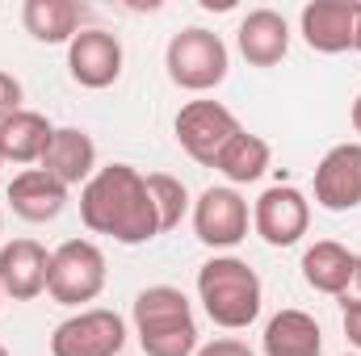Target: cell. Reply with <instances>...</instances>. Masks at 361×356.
Here are the masks:
<instances>
[{
    "mask_svg": "<svg viewBox=\"0 0 361 356\" xmlns=\"http://www.w3.org/2000/svg\"><path fill=\"white\" fill-rule=\"evenodd\" d=\"M0 356H8V348H4V344H0Z\"/></svg>",
    "mask_w": 361,
    "mask_h": 356,
    "instance_id": "obj_29",
    "label": "cell"
},
{
    "mask_svg": "<svg viewBox=\"0 0 361 356\" xmlns=\"http://www.w3.org/2000/svg\"><path fill=\"white\" fill-rule=\"evenodd\" d=\"M0 168H4V155H0Z\"/></svg>",
    "mask_w": 361,
    "mask_h": 356,
    "instance_id": "obj_31",
    "label": "cell"
},
{
    "mask_svg": "<svg viewBox=\"0 0 361 356\" xmlns=\"http://www.w3.org/2000/svg\"><path fill=\"white\" fill-rule=\"evenodd\" d=\"M47 272H51V252L38 239H13L0 248V289L13 302H34L47 293Z\"/></svg>",
    "mask_w": 361,
    "mask_h": 356,
    "instance_id": "obj_13",
    "label": "cell"
},
{
    "mask_svg": "<svg viewBox=\"0 0 361 356\" xmlns=\"http://www.w3.org/2000/svg\"><path fill=\"white\" fill-rule=\"evenodd\" d=\"M122 348H126V323L105 306L76 310L51 331V356H118Z\"/></svg>",
    "mask_w": 361,
    "mask_h": 356,
    "instance_id": "obj_8",
    "label": "cell"
},
{
    "mask_svg": "<svg viewBox=\"0 0 361 356\" xmlns=\"http://www.w3.org/2000/svg\"><path fill=\"white\" fill-rule=\"evenodd\" d=\"M341 327H345L349 344L361 352V302H353V306H341Z\"/></svg>",
    "mask_w": 361,
    "mask_h": 356,
    "instance_id": "obj_25",
    "label": "cell"
},
{
    "mask_svg": "<svg viewBox=\"0 0 361 356\" xmlns=\"http://www.w3.org/2000/svg\"><path fill=\"white\" fill-rule=\"evenodd\" d=\"M361 0H311L298 13V34L311 51L319 55H345L353 51V30H357Z\"/></svg>",
    "mask_w": 361,
    "mask_h": 356,
    "instance_id": "obj_11",
    "label": "cell"
},
{
    "mask_svg": "<svg viewBox=\"0 0 361 356\" xmlns=\"http://www.w3.org/2000/svg\"><path fill=\"white\" fill-rule=\"evenodd\" d=\"M0 231H4V214H0Z\"/></svg>",
    "mask_w": 361,
    "mask_h": 356,
    "instance_id": "obj_30",
    "label": "cell"
},
{
    "mask_svg": "<svg viewBox=\"0 0 361 356\" xmlns=\"http://www.w3.org/2000/svg\"><path fill=\"white\" fill-rule=\"evenodd\" d=\"M252 227L269 248H294L311 227V201L294 184H273L252 205Z\"/></svg>",
    "mask_w": 361,
    "mask_h": 356,
    "instance_id": "obj_9",
    "label": "cell"
},
{
    "mask_svg": "<svg viewBox=\"0 0 361 356\" xmlns=\"http://www.w3.org/2000/svg\"><path fill=\"white\" fill-rule=\"evenodd\" d=\"M353 268H357V252H349L336 239H319L302 252V281L315 293H328V298H341L349 289Z\"/></svg>",
    "mask_w": 361,
    "mask_h": 356,
    "instance_id": "obj_18",
    "label": "cell"
},
{
    "mask_svg": "<svg viewBox=\"0 0 361 356\" xmlns=\"http://www.w3.org/2000/svg\"><path fill=\"white\" fill-rule=\"evenodd\" d=\"M248 222H252L248 201L231 184H210L193 201V235L206 248H214V252H227V248L244 243L248 239Z\"/></svg>",
    "mask_w": 361,
    "mask_h": 356,
    "instance_id": "obj_7",
    "label": "cell"
},
{
    "mask_svg": "<svg viewBox=\"0 0 361 356\" xmlns=\"http://www.w3.org/2000/svg\"><path fill=\"white\" fill-rule=\"evenodd\" d=\"M80 17L85 8L72 4V0H25L21 4V25L30 38L47 42V46H68L76 34H80Z\"/></svg>",
    "mask_w": 361,
    "mask_h": 356,
    "instance_id": "obj_20",
    "label": "cell"
},
{
    "mask_svg": "<svg viewBox=\"0 0 361 356\" xmlns=\"http://www.w3.org/2000/svg\"><path fill=\"white\" fill-rule=\"evenodd\" d=\"M193 356H257L248 344H240V340H231V336H223V340H210V344H202Z\"/></svg>",
    "mask_w": 361,
    "mask_h": 356,
    "instance_id": "obj_24",
    "label": "cell"
},
{
    "mask_svg": "<svg viewBox=\"0 0 361 356\" xmlns=\"http://www.w3.org/2000/svg\"><path fill=\"white\" fill-rule=\"evenodd\" d=\"M361 302V256H357V268H353V281H349V289L341 293V306H353Z\"/></svg>",
    "mask_w": 361,
    "mask_h": 356,
    "instance_id": "obj_26",
    "label": "cell"
},
{
    "mask_svg": "<svg viewBox=\"0 0 361 356\" xmlns=\"http://www.w3.org/2000/svg\"><path fill=\"white\" fill-rule=\"evenodd\" d=\"M105 289V252L92 239H68L51 252L47 293L59 306H85L97 302Z\"/></svg>",
    "mask_w": 361,
    "mask_h": 356,
    "instance_id": "obj_5",
    "label": "cell"
},
{
    "mask_svg": "<svg viewBox=\"0 0 361 356\" xmlns=\"http://www.w3.org/2000/svg\"><path fill=\"white\" fill-rule=\"evenodd\" d=\"M8 205L25 222H51L68 205V184L55 180L47 168H21L8 180Z\"/></svg>",
    "mask_w": 361,
    "mask_h": 356,
    "instance_id": "obj_14",
    "label": "cell"
},
{
    "mask_svg": "<svg viewBox=\"0 0 361 356\" xmlns=\"http://www.w3.org/2000/svg\"><path fill=\"white\" fill-rule=\"evenodd\" d=\"M80 218L92 235H109L122 248H139L160 235L147 177L130 164L97 168V177L80 189Z\"/></svg>",
    "mask_w": 361,
    "mask_h": 356,
    "instance_id": "obj_1",
    "label": "cell"
},
{
    "mask_svg": "<svg viewBox=\"0 0 361 356\" xmlns=\"http://www.w3.org/2000/svg\"><path fill=\"white\" fill-rule=\"evenodd\" d=\"M51 139H55V126L34 109H17L8 122H0V155H4V164H42Z\"/></svg>",
    "mask_w": 361,
    "mask_h": 356,
    "instance_id": "obj_19",
    "label": "cell"
},
{
    "mask_svg": "<svg viewBox=\"0 0 361 356\" xmlns=\"http://www.w3.org/2000/svg\"><path fill=\"white\" fill-rule=\"evenodd\" d=\"M68 72L80 89H109L122 76V42L109 30H80L68 42Z\"/></svg>",
    "mask_w": 361,
    "mask_h": 356,
    "instance_id": "obj_12",
    "label": "cell"
},
{
    "mask_svg": "<svg viewBox=\"0 0 361 356\" xmlns=\"http://www.w3.org/2000/svg\"><path fill=\"white\" fill-rule=\"evenodd\" d=\"M197 302L223 331H244L257 323L265 289L257 268L240 256H214L197 268Z\"/></svg>",
    "mask_w": 361,
    "mask_h": 356,
    "instance_id": "obj_2",
    "label": "cell"
},
{
    "mask_svg": "<svg viewBox=\"0 0 361 356\" xmlns=\"http://www.w3.org/2000/svg\"><path fill=\"white\" fill-rule=\"evenodd\" d=\"M147 193H152V201H156V218H160V235H169V231H177L180 218L193 210V201H189V189L180 184L177 177H169V172H152L147 177Z\"/></svg>",
    "mask_w": 361,
    "mask_h": 356,
    "instance_id": "obj_22",
    "label": "cell"
},
{
    "mask_svg": "<svg viewBox=\"0 0 361 356\" xmlns=\"http://www.w3.org/2000/svg\"><path fill=\"white\" fill-rule=\"evenodd\" d=\"M315 201L328 214H345L361 205V143H336L315 164Z\"/></svg>",
    "mask_w": 361,
    "mask_h": 356,
    "instance_id": "obj_10",
    "label": "cell"
},
{
    "mask_svg": "<svg viewBox=\"0 0 361 356\" xmlns=\"http://www.w3.org/2000/svg\"><path fill=\"white\" fill-rule=\"evenodd\" d=\"M265 356H324V331L307 310H277L261 336Z\"/></svg>",
    "mask_w": 361,
    "mask_h": 356,
    "instance_id": "obj_17",
    "label": "cell"
},
{
    "mask_svg": "<svg viewBox=\"0 0 361 356\" xmlns=\"http://www.w3.org/2000/svg\"><path fill=\"white\" fill-rule=\"evenodd\" d=\"M38 168H47L51 177L63 180L68 189L72 184H89L97 177V143L80 126H55V139H51V147H47V155H42Z\"/></svg>",
    "mask_w": 361,
    "mask_h": 356,
    "instance_id": "obj_15",
    "label": "cell"
},
{
    "mask_svg": "<svg viewBox=\"0 0 361 356\" xmlns=\"http://www.w3.org/2000/svg\"><path fill=\"white\" fill-rule=\"evenodd\" d=\"M17 109H21V80L0 72V122H8Z\"/></svg>",
    "mask_w": 361,
    "mask_h": 356,
    "instance_id": "obj_23",
    "label": "cell"
},
{
    "mask_svg": "<svg viewBox=\"0 0 361 356\" xmlns=\"http://www.w3.org/2000/svg\"><path fill=\"white\" fill-rule=\"evenodd\" d=\"M135 336L143 356H193L197 344V319L189 298L177 285H147L135 298Z\"/></svg>",
    "mask_w": 361,
    "mask_h": 356,
    "instance_id": "obj_3",
    "label": "cell"
},
{
    "mask_svg": "<svg viewBox=\"0 0 361 356\" xmlns=\"http://www.w3.org/2000/svg\"><path fill=\"white\" fill-rule=\"evenodd\" d=\"M349 356H353V352H349ZM357 356H361V352H357Z\"/></svg>",
    "mask_w": 361,
    "mask_h": 356,
    "instance_id": "obj_33",
    "label": "cell"
},
{
    "mask_svg": "<svg viewBox=\"0 0 361 356\" xmlns=\"http://www.w3.org/2000/svg\"><path fill=\"white\" fill-rule=\"evenodd\" d=\"M273 151L269 143L261 139V134H248V130H240L227 147H223V155L214 160V172H223L227 184L235 189V184H252V180L265 177V168H269Z\"/></svg>",
    "mask_w": 361,
    "mask_h": 356,
    "instance_id": "obj_21",
    "label": "cell"
},
{
    "mask_svg": "<svg viewBox=\"0 0 361 356\" xmlns=\"http://www.w3.org/2000/svg\"><path fill=\"white\" fill-rule=\"evenodd\" d=\"M164 68H169V80L185 92H210L227 80V68H231V55H227V42L214 34V30H202V25H189L169 38L164 46Z\"/></svg>",
    "mask_w": 361,
    "mask_h": 356,
    "instance_id": "obj_4",
    "label": "cell"
},
{
    "mask_svg": "<svg viewBox=\"0 0 361 356\" xmlns=\"http://www.w3.org/2000/svg\"><path fill=\"white\" fill-rule=\"evenodd\" d=\"M173 130H177V143L185 147V155H189L193 164L214 168V160L223 155V147H227L244 126H240V117H235L223 101H189V105H180Z\"/></svg>",
    "mask_w": 361,
    "mask_h": 356,
    "instance_id": "obj_6",
    "label": "cell"
},
{
    "mask_svg": "<svg viewBox=\"0 0 361 356\" xmlns=\"http://www.w3.org/2000/svg\"><path fill=\"white\" fill-rule=\"evenodd\" d=\"M353 51H361V8H357V30H353Z\"/></svg>",
    "mask_w": 361,
    "mask_h": 356,
    "instance_id": "obj_28",
    "label": "cell"
},
{
    "mask_svg": "<svg viewBox=\"0 0 361 356\" xmlns=\"http://www.w3.org/2000/svg\"><path fill=\"white\" fill-rule=\"evenodd\" d=\"M0 302H4V289H0Z\"/></svg>",
    "mask_w": 361,
    "mask_h": 356,
    "instance_id": "obj_32",
    "label": "cell"
},
{
    "mask_svg": "<svg viewBox=\"0 0 361 356\" xmlns=\"http://www.w3.org/2000/svg\"><path fill=\"white\" fill-rule=\"evenodd\" d=\"M349 122H353V130L361 134V92H357V101H353V109H349Z\"/></svg>",
    "mask_w": 361,
    "mask_h": 356,
    "instance_id": "obj_27",
    "label": "cell"
},
{
    "mask_svg": "<svg viewBox=\"0 0 361 356\" xmlns=\"http://www.w3.org/2000/svg\"><path fill=\"white\" fill-rule=\"evenodd\" d=\"M235 42H240V55L252 63V68H277L290 51V25L281 13L273 8H252L240 30H235Z\"/></svg>",
    "mask_w": 361,
    "mask_h": 356,
    "instance_id": "obj_16",
    "label": "cell"
}]
</instances>
